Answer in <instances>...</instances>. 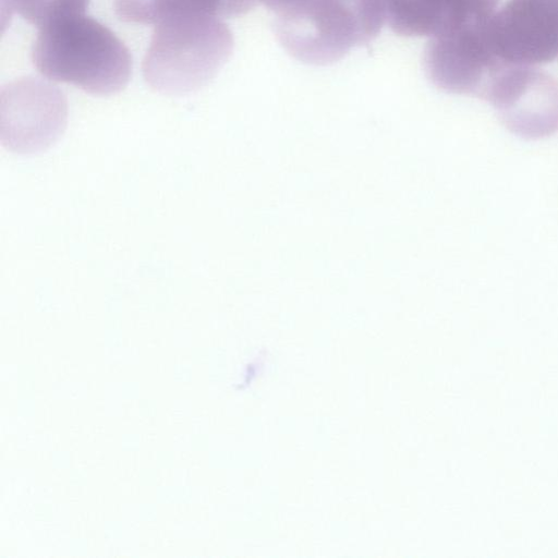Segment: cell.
I'll return each mask as SVG.
<instances>
[{"instance_id":"277c9868","label":"cell","mask_w":558,"mask_h":558,"mask_svg":"<svg viewBox=\"0 0 558 558\" xmlns=\"http://www.w3.org/2000/svg\"><path fill=\"white\" fill-rule=\"evenodd\" d=\"M68 124V101L57 86L22 77L8 83L0 93V141L19 155L47 150L63 135Z\"/></svg>"},{"instance_id":"5b68a950","label":"cell","mask_w":558,"mask_h":558,"mask_svg":"<svg viewBox=\"0 0 558 558\" xmlns=\"http://www.w3.org/2000/svg\"><path fill=\"white\" fill-rule=\"evenodd\" d=\"M487 17L466 22L430 38L423 66L439 89L485 99L495 75L506 62L493 51L485 29Z\"/></svg>"},{"instance_id":"3957f363","label":"cell","mask_w":558,"mask_h":558,"mask_svg":"<svg viewBox=\"0 0 558 558\" xmlns=\"http://www.w3.org/2000/svg\"><path fill=\"white\" fill-rule=\"evenodd\" d=\"M383 25L376 0H311L279 14L275 31L290 56L307 64L327 65L369 44Z\"/></svg>"},{"instance_id":"9c48e42d","label":"cell","mask_w":558,"mask_h":558,"mask_svg":"<svg viewBox=\"0 0 558 558\" xmlns=\"http://www.w3.org/2000/svg\"><path fill=\"white\" fill-rule=\"evenodd\" d=\"M114 11L124 22L154 25L178 13H209L205 0H114Z\"/></svg>"},{"instance_id":"8992f818","label":"cell","mask_w":558,"mask_h":558,"mask_svg":"<svg viewBox=\"0 0 558 558\" xmlns=\"http://www.w3.org/2000/svg\"><path fill=\"white\" fill-rule=\"evenodd\" d=\"M484 100L519 136L534 140L558 131V81L533 65L505 62Z\"/></svg>"},{"instance_id":"52a82bcc","label":"cell","mask_w":558,"mask_h":558,"mask_svg":"<svg viewBox=\"0 0 558 558\" xmlns=\"http://www.w3.org/2000/svg\"><path fill=\"white\" fill-rule=\"evenodd\" d=\"M486 35L501 60L524 65L558 58V0H509L485 22Z\"/></svg>"},{"instance_id":"6da1fadb","label":"cell","mask_w":558,"mask_h":558,"mask_svg":"<svg viewBox=\"0 0 558 558\" xmlns=\"http://www.w3.org/2000/svg\"><path fill=\"white\" fill-rule=\"evenodd\" d=\"M32 60L48 80L72 84L98 96L121 92L132 74V57L124 43L85 13L40 28Z\"/></svg>"},{"instance_id":"30bf717a","label":"cell","mask_w":558,"mask_h":558,"mask_svg":"<svg viewBox=\"0 0 558 558\" xmlns=\"http://www.w3.org/2000/svg\"><path fill=\"white\" fill-rule=\"evenodd\" d=\"M10 7L39 29L59 20L85 13L89 0H9Z\"/></svg>"},{"instance_id":"4fadbf2b","label":"cell","mask_w":558,"mask_h":558,"mask_svg":"<svg viewBox=\"0 0 558 558\" xmlns=\"http://www.w3.org/2000/svg\"><path fill=\"white\" fill-rule=\"evenodd\" d=\"M278 15L294 10L311 0H259Z\"/></svg>"},{"instance_id":"8fae6325","label":"cell","mask_w":558,"mask_h":558,"mask_svg":"<svg viewBox=\"0 0 558 558\" xmlns=\"http://www.w3.org/2000/svg\"><path fill=\"white\" fill-rule=\"evenodd\" d=\"M461 23L488 17L499 0H453Z\"/></svg>"},{"instance_id":"ba28073f","label":"cell","mask_w":558,"mask_h":558,"mask_svg":"<svg viewBox=\"0 0 558 558\" xmlns=\"http://www.w3.org/2000/svg\"><path fill=\"white\" fill-rule=\"evenodd\" d=\"M393 33L408 37H434L459 25L453 0H376Z\"/></svg>"},{"instance_id":"7c38bea8","label":"cell","mask_w":558,"mask_h":558,"mask_svg":"<svg viewBox=\"0 0 558 558\" xmlns=\"http://www.w3.org/2000/svg\"><path fill=\"white\" fill-rule=\"evenodd\" d=\"M259 0H205L207 10L216 16H238L253 9Z\"/></svg>"},{"instance_id":"7a4b0ae2","label":"cell","mask_w":558,"mask_h":558,"mask_svg":"<svg viewBox=\"0 0 558 558\" xmlns=\"http://www.w3.org/2000/svg\"><path fill=\"white\" fill-rule=\"evenodd\" d=\"M232 50V33L219 16L178 13L155 25L143 59V76L160 94L186 95L207 85Z\"/></svg>"}]
</instances>
